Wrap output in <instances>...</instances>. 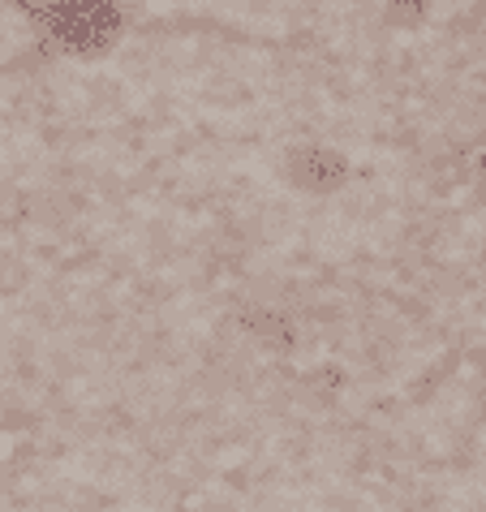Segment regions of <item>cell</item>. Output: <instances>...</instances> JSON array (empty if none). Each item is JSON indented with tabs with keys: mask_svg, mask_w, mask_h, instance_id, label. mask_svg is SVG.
Masks as SVG:
<instances>
[{
	"mask_svg": "<svg viewBox=\"0 0 486 512\" xmlns=\"http://www.w3.org/2000/svg\"><path fill=\"white\" fill-rule=\"evenodd\" d=\"M289 173L306 194H332V190L345 186L349 160L340 151H332V147H302L289 160Z\"/></svg>",
	"mask_w": 486,
	"mask_h": 512,
	"instance_id": "1",
	"label": "cell"
},
{
	"mask_svg": "<svg viewBox=\"0 0 486 512\" xmlns=\"http://www.w3.org/2000/svg\"><path fill=\"white\" fill-rule=\"evenodd\" d=\"M435 0H388V9H383V18L388 26H422L426 13H431Z\"/></svg>",
	"mask_w": 486,
	"mask_h": 512,
	"instance_id": "2",
	"label": "cell"
}]
</instances>
